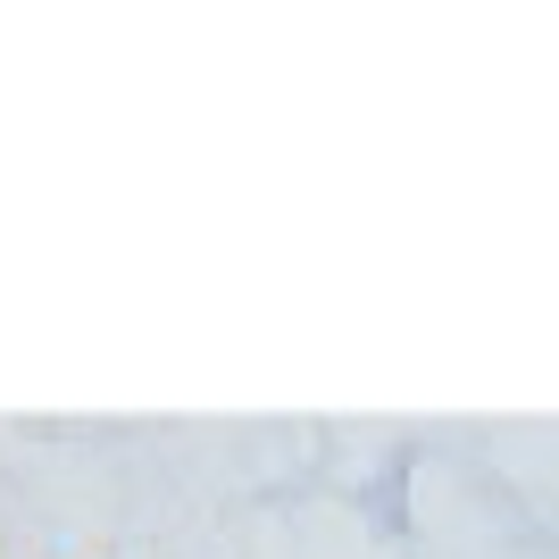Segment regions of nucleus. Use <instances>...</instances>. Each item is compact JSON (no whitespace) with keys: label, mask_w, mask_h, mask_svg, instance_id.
I'll list each match as a JSON object with an SVG mask.
<instances>
[]
</instances>
